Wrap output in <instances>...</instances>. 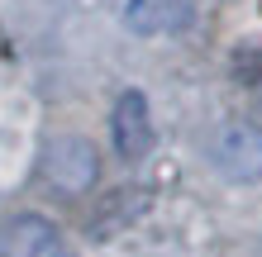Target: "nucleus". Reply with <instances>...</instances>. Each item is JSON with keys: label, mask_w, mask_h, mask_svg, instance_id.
Segmentation results:
<instances>
[{"label": "nucleus", "mask_w": 262, "mask_h": 257, "mask_svg": "<svg viewBox=\"0 0 262 257\" xmlns=\"http://www.w3.org/2000/svg\"><path fill=\"white\" fill-rule=\"evenodd\" d=\"M210 162L214 172L238 181V186H257L262 181V124L253 119H229L210 133Z\"/></svg>", "instance_id": "obj_2"}, {"label": "nucleus", "mask_w": 262, "mask_h": 257, "mask_svg": "<svg viewBox=\"0 0 262 257\" xmlns=\"http://www.w3.org/2000/svg\"><path fill=\"white\" fill-rule=\"evenodd\" d=\"M119 19L138 38H172L195 24V0H119Z\"/></svg>", "instance_id": "obj_4"}, {"label": "nucleus", "mask_w": 262, "mask_h": 257, "mask_svg": "<svg viewBox=\"0 0 262 257\" xmlns=\"http://www.w3.org/2000/svg\"><path fill=\"white\" fill-rule=\"evenodd\" d=\"M257 257H262V252H257Z\"/></svg>", "instance_id": "obj_6"}, {"label": "nucleus", "mask_w": 262, "mask_h": 257, "mask_svg": "<svg viewBox=\"0 0 262 257\" xmlns=\"http://www.w3.org/2000/svg\"><path fill=\"white\" fill-rule=\"evenodd\" d=\"M38 172H43V181H48L53 191L81 195V191L96 186V176H100V153L81 133H57V138H48V148H43Z\"/></svg>", "instance_id": "obj_1"}, {"label": "nucleus", "mask_w": 262, "mask_h": 257, "mask_svg": "<svg viewBox=\"0 0 262 257\" xmlns=\"http://www.w3.org/2000/svg\"><path fill=\"white\" fill-rule=\"evenodd\" d=\"M0 257H67L62 233L43 215H14L0 229Z\"/></svg>", "instance_id": "obj_5"}, {"label": "nucleus", "mask_w": 262, "mask_h": 257, "mask_svg": "<svg viewBox=\"0 0 262 257\" xmlns=\"http://www.w3.org/2000/svg\"><path fill=\"white\" fill-rule=\"evenodd\" d=\"M110 143L119 162H143L158 143V129H152V110L143 90H124L110 110Z\"/></svg>", "instance_id": "obj_3"}]
</instances>
